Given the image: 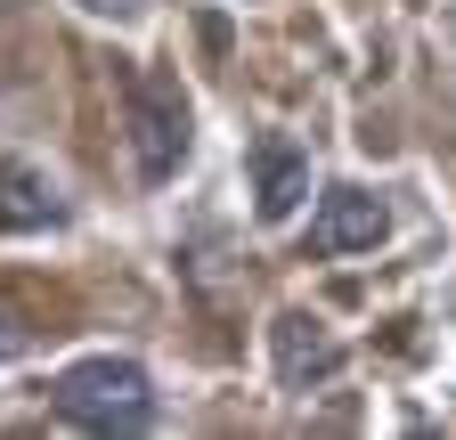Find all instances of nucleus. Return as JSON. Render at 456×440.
<instances>
[{"label":"nucleus","mask_w":456,"mask_h":440,"mask_svg":"<svg viewBox=\"0 0 456 440\" xmlns=\"http://www.w3.org/2000/svg\"><path fill=\"white\" fill-rule=\"evenodd\" d=\"M49 408L82 432H147L155 424V383H147L139 359H82V367L57 375Z\"/></svg>","instance_id":"nucleus-1"},{"label":"nucleus","mask_w":456,"mask_h":440,"mask_svg":"<svg viewBox=\"0 0 456 440\" xmlns=\"http://www.w3.org/2000/svg\"><path fill=\"white\" fill-rule=\"evenodd\" d=\"M123 106H131V163H139V180L163 188L171 172H180V155H188V90H180V74L139 66L123 82Z\"/></svg>","instance_id":"nucleus-2"},{"label":"nucleus","mask_w":456,"mask_h":440,"mask_svg":"<svg viewBox=\"0 0 456 440\" xmlns=\"http://www.w3.org/2000/svg\"><path fill=\"white\" fill-rule=\"evenodd\" d=\"M253 196H261V220H294L302 196H310V155L285 131H261L253 139Z\"/></svg>","instance_id":"nucleus-3"},{"label":"nucleus","mask_w":456,"mask_h":440,"mask_svg":"<svg viewBox=\"0 0 456 440\" xmlns=\"http://www.w3.org/2000/svg\"><path fill=\"white\" fill-rule=\"evenodd\" d=\"M383 229H391L383 196H367V188H326L310 245H318V253H367V245H383Z\"/></svg>","instance_id":"nucleus-4"},{"label":"nucleus","mask_w":456,"mask_h":440,"mask_svg":"<svg viewBox=\"0 0 456 440\" xmlns=\"http://www.w3.org/2000/svg\"><path fill=\"white\" fill-rule=\"evenodd\" d=\"M269 343H277V375L294 383V392H310V383L342 375V343L326 335L318 318H302V310H285V318L269 326Z\"/></svg>","instance_id":"nucleus-5"},{"label":"nucleus","mask_w":456,"mask_h":440,"mask_svg":"<svg viewBox=\"0 0 456 440\" xmlns=\"http://www.w3.org/2000/svg\"><path fill=\"white\" fill-rule=\"evenodd\" d=\"M57 220H66L57 180L41 172V163L9 155V163H0V229H57Z\"/></svg>","instance_id":"nucleus-6"},{"label":"nucleus","mask_w":456,"mask_h":440,"mask_svg":"<svg viewBox=\"0 0 456 440\" xmlns=\"http://www.w3.org/2000/svg\"><path fill=\"white\" fill-rule=\"evenodd\" d=\"M17 351H33V335H25V326H17L9 310H0V359H17Z\"/></svg>","instance_id":"nucleus-7"},{"label":"nucleus","mask_w":456,"mask_h":440,"mask_svg":"<svg viewBox=\"0 0 456 440\" xmlns=\"http://www.w3.org/2000/svg\"><path fill=\"white\" fill-rule=\"evenodd\" d=\"M82 9H98V17H131L139 0H82Z\"/></svg>","instance_id":"nucleus-8"}]
</instances>
